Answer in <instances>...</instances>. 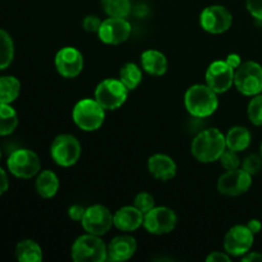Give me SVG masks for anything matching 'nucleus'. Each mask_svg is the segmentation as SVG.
I'll return each instance as SVG.
<instances>
[{"label":"nucleus","instance_id":"nucleus-1","mask_svg":"<svg viewBox=\"0 0 262 262\" xmlns=\"http://www.w3.org/2000/svg\"><path fill=\"white\" fill-rule=\"evenodd\" d=\"M227 148L225 136L217 128L201 130L192 141V155L200 163H214L219 160Z\"/></svg>","mask_w":262,"mask_h":262},{"label":"nucleus","instance_id":"nucleus-2","mask_svg":"<svg viewBox=\"0 0 262 262\" xmlns=\"http://www.w3.org/2000/svg\"><path fill=\"white\" fill-rule=\"evenodd\" d=\"M184 105L192 117L207 118L216 112L219 100L207 84H193L184 95Z\"/></svg>","mask_w":262,"mask_h":262},{"label":"nucleus","instance_id":"nucleus-3","mask_svg":"<svg viewBox=\"0 0 262 262\" xmlns=\"http://www.w3.org/2000/svg\"><path fill=\"white\" fill-rule=\"evenodd\" d=\"M72 260L76 262H104L107 260V246L100 235H79L72 245Z\"/></svg>","mask_w":262,"mask_h":262},{"label":"nucleus","instance_id":"nucleus-4","mask_svg":"<svg viewBox=\"0 0 262 262\" xmlns=\"http://www.w3.org/2000/svg\"><path fill=\"white\" fill-rule=\"evenodd\" d=\"M72 118L77 127L86 132H92L104 124L105 109L96 99H83L74 105Z\"/></svg>","mask_w":262,"mask_h":262},{"label":"nucleus","instance_id":"nucleus-5","mask_svg":"<svg viewBox=\"0 0 262 262\" xmlns=\"http://www.w3.org/2000/svg\"><path fill=\"white\" fill-rule=\"evenodd\" d=\"M235 89L245 96H256L262 92V67L256 61H245L234 73Z\"/></svg>","mask_w":262,"mask_h":262},{"label":"nucleus","instance_id":"nucleus-6","mask_svg":"<svg viewBox=\"0 0 262 262\" xmlns=\"http://www.w3.org/2000/svg\"><path fill=\"white\" fill-rule=\"evenodd\" d=\"M129 90L120 79L106 78L97 84L95 99L105 110H115L122 106L128 97Z\"/></svg>","mask_w":262,"mask_h":262},{"label":"nucleus","instance_id":"nucleus-7","mask_svg":"<svg viewBox=\"0 0 262 262\" xmlns=\"http://www.w3.org/2000/svg\"><path fill=\"white\" fill-rule=\"evenodd\" d=\"M50 154L59 166L68 168L74 165L81 158V143L72 135H59L51 143Z\"/></svg>","mask_w":262,"mask_h":262},{"label":"nucleus","instance_id":"nucleus-8","mask_svg":"<svg viewBox=\"0 0 262 262\" xmlns=\"http://www.w3.org/2000/svg\"><path fill=\"white\" fill-rule=\"evenodd\" d=\"M8 169L17 178L30 179L40 173L41 163L37 154L27 148H19L10 154L7 161Z\"/></svg>","mask_w":262,"mask_h":262},{"label":"nucleus","instance_id":"nucleus-9","mask_svg":"<svg viewBox=\"0 0 262 262\" xmlns=\"http://www.w3.org/2000/svg\"><path fill=\"white\" fill-rule=\"evenodd\" d=\"M178 217L171 209L165 206H158L146 212L143 217V227L150 234L163 235L173 232L177 227Z\"/></svg>","mask_w":262,"mask_h":262},{"label":"nucleus","instance_id":"nucleus-10","mask_svg":"<svg viewBox=\"0 0 262 262\" xmlns=\"http://www.w3.org/2000/svg\"><path fill=\"white\" fill-rule=\"evenodd\" d=\"M82 228L90 234L104 235L114 225V215L102 205L87 207L81 220Z\"/></svg>","mask_w":262,"mask_h":262},{"label":"nucleus","instance_id":"nucleus-11","mask_svg":"<svg viewBox=\"0 0 262 262\" xmlns=\"http://www.w3.org/2000/svg\"><path fill=\"white\" fill-rule=\"evenodd\" d=\"M233 23L232 13L223 5H210L200 15V25L206 32L212 35L224 33Z\"/></svg>","mask_w":262,"mask_h":262},{"label":"nucleus","instance_id":"nucleus-12","mask_svg":"<svg viewBox=\"0 0 262 262\" xmlns=\"http://www.w3.org/2000/svg\"><path fill=\"white\" fill-rule=\"evenodd\" d=\"M234 68L225 60H215L206 71V84L216 94H224L234 84Z\"/></svg>","mask_w":262,"mask_h":262},{"label":"nucleus","instance_id":"nucleus-13","mask_svg":"<svg viewBox=\"0 0 262 262\" xmlns=\"http://www.w3.org/2000/svg\"><path fill=\"white\" fill-rule=\"evenodd\" d=\"M252 186V176L242 168L228 170L217 181V191L225 196H241Z\"/></svg>","mask_w":262,"mask_h":262},{"label":"nucleus","instance_id":"nucleus-14","mask_svg":"<svg viewBox=\"0 0 262 262\" xmlns=\"http://www.w3.org/2000/svg\"><path fill=\"white\" fill-rule=\"evenodd\" d=\"M255 241V234L247 225H234L224 238V250L230 256H245L250 252Z\"/></svg>","mask_w":262,"mask_h":262},{"label":"nucleus","instance_id":"nucleus-15","mask_svg":"<svg viewBox=\"0 0 262 262\" xmlns=\"http://www.w3.org/2000/svg\"><path fill=\"white\" fill-rule=\"evenodd\" d=\"M132 27L125 18L109 17L102 20L99 28V38L107 45H119L129 38Z\"/></svg>","mask_w":262,"mask_h":262},{"label":"nucleus","instance_id":"nucleus-16","mask_svg":"<svg viewBox=\"0 0 262 262\" xmlns=\"http://www.w3.org/2000/svg\"><path fill=\"white\" fill-rule=\"evenodd\" d=\"M56 71L64 78H74L83 69V56L76 48L67 46L60 49L55 55Z\"/></svg>","mask_w":262,"mask_h":262},{"label":"nucleus","instance_id":"nucleus-17","mask_svg":"<svg viewBox=\"0 0 262 262\" xmlns=\"http://www.w3.org/2000/svg\"><path fill=\"white\" fill-rule=\"evenodd\" d=\"M137 251V242L130 235H118L113 238L107 246V260L120 262L127 261Z\"/></svg>","mask_w":262,"mask_h":262},{"label":"nucleus","instance_id":"nucleus-18","mask_svg":"<svg viewBox=\"0 0 262 262\" xmlns=\"http://www.w3.org/2000/svg\"><path fill=\"white\" fill-rule=\"evenodd\" d=\"M148 171L159 181H170L177 176V164L170 156L155 154L148 159Z\"/></svg>","mask_w":262,"mask_h":262},{"label":"nucleus","instance_id":"nucleus-19","mask_svg":"<svg viewBox=\"0 0 262 262\" xmlns=\"http://www.w3.org/2000/svg\"><path fill=\"white\" fill-rule=\"evenodd\" d=\"M145 214L141 212L137 207L124 206L114 214V225L122 232H135L141 225H143Z\"/></svg>","mask_w":262,"mask_h":262},{"label":"nucleus","instance_id":"nucleus-20","mask_svg":"<svg viewBox=\"0 0 262 262\" xmlns=\"http://www.w3.org/2000/svg\"><path fill=\"white\" fill-rule=\"evenodd\" d=\"M141 64L146 73L151 76H163L168 71L166 56L159 50H146L141 55Z\"/></svg>","mask_w":262,"mask_h":262},{"label":"nucleus","instance_id":"nucleus-21","mask_svg":"<svg viewBox=\"0 0 262 262\" xmlns=\"http://www.w3.org/2000/svg\"><path fill=\"white\" fill-rule=\"evenodd\" d=\"M36 191L42 199H51L59 191V178L54 171L43 170L38 173L36 179Z\"/></svg>","mask_w":262,"mask_h":262},{"label":"nucleus","instance_id":"nucleus-22","mask_svg":"<svg viewBox=\"0 0 262 262\" xmlns=\"http://www.w3.org/2000/svg\"><path fill=\"white\" fill-rule=\"evenodd\" d=\"M251 140H252V136L251 132L246 127H237L230 128L229 132L225 136V141H227V148H230L233 151H245L246 148L250 147Z\"/></svg>","mask_w":262,"mask_h":262},{"label":"nucleus","instance_id":"nucleus-23","mask_svg":"<svg viewBox=\"0 0 262 262\" xmlns=\"http://www.w3.org/2000/svg\"><path fill=\"white\" fill-rule=\"evenodd\" d=\"M15 258L19 262L42 261V250L32 239H23L15 246Z\"/></svg>","mask_w":262,"mask_h":262},{"label":"nucleus","instance_id":"nucleus-24","mask_svg":"<svg viewBox=\"0 0 262 262\" xmlns=\"http://www.w3.org/2000/svg\"><path fill=\"white\" fill-rule=\"evenodd\" d=\"M20 92V82L13 76L0 77V102L12 104L18 99Z\"/></svg>","mask_w":262,"mask_h":262},{"label":"nucleus","instance_id":"nucleus-25","mask_svg":"<svg viewBox=\"0 0 262 262\" xmlns=\"http://www.w3.org/2000/svg\"><path fill=\"white\" fill-rule=\"evenodd\" d=\"M17 125V112L10 106V104H2L0 102V136L12 135Z\"/></svg>","mask_w":262,"mask_h":262},{"label":"nucleus","instance_id":"nucleus-26","mask_svg":"<svg viewBox=\"0 0 262 262\" xmlns=\"http://www.w3.org/2000/svg\"><path fill=\"white\" fill-rule=\"evenodd\" d=\"M119 79L129 91L135 90L142 81V71L135 63H127L120 68Z\"/></svg>","mask_w":262,"mask_h":262},{"label":"nucleus","instance_id":"nucleus-27","mask_svg":"<svg viewBox=\"0 0 262 262\" xmlns=\"http://www.w3.org/2000/svg\"><path fill=\"white\" fill-rule=\"evenodd\" d=\"M14 58V42L9 33L0 30V71L8 68Z\"/></svg>","mask_w":262,"mask_h":262},{"label":"nucleus","instance_id":"nucleus-28","mask_svg":"<svg viewBox=\"0 0 262 262\" xmlns=\"http://www.w3.org/2000/svg\"><path fill=\"white\" fill-rule=\"evenodd\" d=\"M102 9L109 17L127 18L132 10L129 0H102Z\"/></svg>","mask_w":262,"mask_h":262},{"label":"nucleus","instance_id":"nucleus-29","mask_svg":"<svg viewBox=\"0 0 262 262\" xmlns=\"http://www.w3.org/2000/svg\"><path fill=\"white\" fill-rule=\"evenodd\" d=\"M247 114L251 123L257 127L262 125V95L258 94L253 96L247 107Z\"/></svg>","mask_w":262,"mask_h":262},{"label":"nucleus","instance_id":"nucleus-30","mask_svg":"<svg viewBox=\"0 0 262 262\" xmlns=\"http://www.w3.org/2000/svg\"><path fill=\"white\" fill-rule=\"evenodd\" d=\"M220 164L223 165V168H225L227 170H233V169H238L241 166V159L238 156L237 151H233L230 148H225L224 152L222 154V156L219 158Z\"/></svg>","mask_w":262,"mask_h":262},{"label":"nucleus","instance_id":"nucleus-31","mask_svg":"<svg viewBox=\"0 0 262 262\" xmlns=\"http://www.w3.org/2000/svg\"><path fill=\"white\" fill-rule=\"evenodd\" d=\"M242 169L247 171L251 176H255L262 169V158L261 155H256V154H251V155L246 156L245 160L242 161Z\"/></svg>","mask_w":262,"mask_h":262},{"label":"nucleus","instance_id":"nucleus-32","mask_svg":"<svg viewBox=\"0 0 262 262\" xmlns=\"http://www.w3.org/2000/svg\"><path fill=\"white\" fill-rule=\"evenodd\" d=\"M135 206L140 210L141 212L146 214L150 211L151 209L155 207V199L152 194L147 193V192H141L136 196L135 199Z\"/></svg>","mask_w":262,"mask_h":262},{"label":"nucleus","instance_id":"nucleus-33","mask_svg":"<svg viewBox=\"0 0 262 262\" xmlns=\"http://www.w3.org/2000/svg\"><path fill=\"white\" fill-rule=\"evenodd\" d=\"M246 7L255 19L262 22V0H246Z\"/></svg>","mask_w":262,"mask_h":262},{"label":"nucleus","instance_id":"nucleus-34","mask_svg":"<svg viewBox=\"0 0 262 262\" xmlns=\"http://www.w3.org/2000/svg\"><path fill=\"white\" fill-rule=\"evenodd\" d=\"M102 20L97 15H87L83 19V28L89 32H99Z\"/></svg>","mask_w":262,"mask_h":262},{"label":"nucleus","instance_id":"nucleus-35","mask_svg":"<svg viewBox=\"0 0 262 262\" xmlns=\"http://www.w3.org/2000/svg\"><path fill=\"white\" fill-rule=\"evenodd\" d=\"M84 211H86V209L82 205H72L68 210V216L72 220H74V222H81L84 215Z\"/></svg>","mask_w":262,"mask_h":262},{"label":"nucleus","instance_id":"nucleus-36","mask_svg":"<svg viewBox=\"0 0 262 262\" xmlns=\"http://www.w3.org/2000/svg\"><path fill=\"white\" fill-rule=\"evenodd\" d=\"M207 262H230L229 253L227 252H219V251H215L211 252L206 258Z\"/></svg>","mask_w":262,"mask_h":262},{"label":"nucleus","instance_id":"nucleus-37","mask_svg":"<svg viewBox=\"0 0 262 262\" xmlns=\"http://www.w3.org/2000/svg\"><path fill=\"white\" fill-rule=\"evenodd\" d=\"M9 188V179H8L7 173L0 168V196L4 194Z\"/></svg>","mask_w":262,"mask_h":262},{"label":"nucleus","instance_id":"nucleus-38","mask_svg":"<svg viewBox=\"0 0 262 262\" xmlns=\"http://www.w3.org/2000/svg\"><path fill=\"white\" fill-rule=\"evenodd\" d=\"M225 61H227L228 64H229L232 68L237 69L238 67L242 64V60H241V56L238 55V54H229V55L227 56V59H225Z\"/></svg>","mask_w":262,"mask_h":262},{"label":"nucleus","instance_id":"nucleus-39","mask_svg":"<svg viewBox=\"0 0 262 262\" xmlns=\"http://www.w3.org/2000/svg\"><path fill=\"white\" fill-rule=\"evenodd\" d=\"M243 262H262V255L260 252H247L242 258Z\"/></svg>","mask_w":262,"mask_h":262},{"label":"nucleus","instance_id":"nucleus-40","mask_svg":"<svg viewBox=\"0 0 262 262\" xmlns=\"http://www.w3.org/2000/svg\"><path fill=\"white\" fill-rule=\"evenodd\" d=\"M247 227H248V229H250L251 232H252L255 235L258 234V233H260L261 229H262L261 222H260V220H257V219L250 220V222L247 223Z\"/></svg>","mask_w":262,"mask_h":262},{"label":"nucleus","instance_id":"nucleus-41","mask_svg":"<svg viewBox=\"0 0 262 262\" xmlns=\"http://www.w3.org/2000/svg\"><path fill=\"white\" fill-rule=\"evenodd\" d=\"M260 155H261V158H262V143H261V147H260Z\"/></svg>","mask_w":262,"mask_h":262},{"label":"nucleus","instance_id":"nucleus-42","mask_svg":"<svg viewBox=\"0 0 262 262\" xmlns=\"http://www.w3.org/2000/svg\"><path fill=\"white\" fill-rule=\"evenodd\" d=\"M2 155H3V154H2V150H0V160H2Z\"/></svg>","mask_w":262,"mask_h":262}]
</instances>
